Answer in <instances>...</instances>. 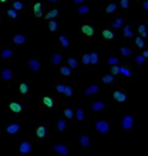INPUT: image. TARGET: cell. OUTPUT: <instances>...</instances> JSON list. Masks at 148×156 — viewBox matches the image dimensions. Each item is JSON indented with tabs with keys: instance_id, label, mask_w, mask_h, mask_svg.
<instances>
[{
	"instance_id": "cell-16",
	"label": "cell",
	"mask_w": 148,
	"mask_h": 156,
	"mask_svg": "<svg viewBox=\"0 0 148 156\" xmlns=\"http://www.w3.org/2000/svg\"><path fill=\"white\" fill-rule=\"evenodd\" d=\"M36 134L38 138H45L46 137V134H48L46 127H45V126H39V127H37Z\"/></svg>"
},
{
	"instance_id": "cell-12",
	"label": "cell",
	"mask_w": 148,
	"mask_h": 156,
	"mask_svg": "<svg viewBox=\"0 0 148 156\" xmlns=\"http://www.w3.org/2000/svg\"><path fill=\"white\" fill-rule=\"evenodd\" d=\"M119 53L123 56V57H126V58H129L132 56V50L127 48V46H122V48H119Z\"/></svg>"
},
{
	"instance_id": "cell-14",
	"label": "cell",
	"mask_w": 148,
	"mask_h": 156,
	"mask_svg": "<svg viewBox=\"0 0 148 156\" xmlns=\"http://www.w3.org/2000/svg\"><path fill=\"white\" fill-rule=\"evenodd\" d=\"M100 91V88L96 86V84H92V86H89L87 89H86V95H94V94H96V93H98Z\"/></svg>"
},
{
	"instance_id": "cell-30",
	"label": "cell",
	"mask_w": 148,
	"mask_h": 156,
	"mask_svg": "<svg viewBox=\"0 0 148 156\" xmlns=\"http://www.w3.org/2000/svg\"><path fill=\"white\" fill-rule=\"evenodd\" d=\"M78 12H79V14H80V15L87 14V13L89 12V7H88V6H86V5H83V6H80V7L78 8Z\"/></svg>"
},
{
	"instance_id": "cell-10",
	"label": "cell",
	"mask_w": 148,
	"mask_h": 156,
	"mask_svg": "<svg viewBox=\"0 0 148 156\" xmlns=\"http://www.w3.org/2000/svg\"><path fill=\"white\" fill-rule=\"evenodd\" d=\"M18 130H20V125L18 124H11V125L7 126L6 132L8 134H16L18 132Z\"/></svg>"
},
{
	"instance_id": "cell-5",
	"label": "cell",
	"mask_w": 148,
	"mask_h": 156,
	"mask_svg": "<svg viewBox=\"0 0 148 156\" xmlns=\"http://www.w3.org/2000/svg\"><path fill=\"white\" fill-rule=\"evenodd\" d=\"M30 150H31V143H30V142L24 141V142H22V143L20 145V152H21V154L28 155V154L30 153Z\"/></svg>"
},
{
	"instance_id": "cell-37",
	"label": "cell",
	"mask_w": 148,
	"mask_h": 156,
	"mask_svg": "<svg viewBox=\"0 0 148 156\" xmlns=\"http://www.w3.org/2000/svg\"><path fill=\"white\" fill-rule=\"evenodd\" d=\"M67 64H68L72 68H76V67H78V60L75 58H68L67 59Z\"/></svg>"
},
{
	"instance_id": "cell-9",
	"label": "cell",
	"mask_w": 148,
	"mask_h": 156,
	"mask_svg": "<svg viewBox=\"0 0 148 156\" xmlns=\"http://www.w3.org/2000/svg\"><path fill=\"white\" fill-rule=\"evenodd\" d=\"M26 42H27V37H26L24 35H22V34L15 35V36L13 37V43L16 44V45H22V44H24Z\"/></svg>"
},
{
	"instance_id": "cell-20",
	"label": "cell",
	"mask_w": 148,
	"mask_h": 156,
	"mask_svg": "<svg viewBox=\"0 0 148 156\" xmlns=\"http://www.w3.org/2000/svg\"><path fill=\"white\" fill-rule=\"evenodd\" d=\"M92 111H100V110H103L104 109V103L103 102H95L92 105Z\"/></svg>"
},
{
	"instance_id": "cell-13",
	"label": "cell",
	"mask_w": 148,
	"mask_h": 156,
	"mask_svg": "<svg viewBox=\"0 0 148 156\" xmlns=\"http://www.w3.org/2000/svg\"><path fill=\"white\" fill-rule=\"evenodd\" d=\"M9 110H12L13 112H16V113H18V112H21L22 111V105L21 104H18V103H16V102H12V103H9Z\"/></svg>"
},
{
	"instance_id": "cell-31",
	"label": "cell",
	"mask_w": 148,
	"mask_h": 156,
	"mask_svg": "<svg viewBox=\"0 0 148 156\" xmlns=\"http://www.w3.org/2000/svg\"><path fill=\"white\" fill-rule=\"evenodd\" d=\"M48 26H49V29H50L51 31H56L57 28H58V23L56 22V20H50Z\"/></svg>"
},
{
	"instance_id": "cell-51",
	"label": "cell",
	"mask_w": 148,
	"mask_h": 156,
	"mask_svg": "<svg viewBox=\"0 0 148 156\" xmlns=\"http://www.w3.org/2000/svg\"><path fill=\"white\" fill-rule=\"evenodd\" d=\"M142 57H144V58H147V57H148V51H147V50H145V51H144V53H142Z\"/></svg>"
},
{
	"instance_id": "cell-35",
	"label": "cell",
	"mask_w": 148,
	"mask_h": 156,
	"mask_svg": "<svg viewBox=\"0 0 148 156\" xmlns=\"http://www.w3.org/2000/svg\"><path fill=\"white\" fill-rule=\"evenodd\" d=\"M90 64L92 65H97L98 64V55L96 52L90 55Z\"/></svg>"
},
{
	"instance_id": "cell-2",
	"label": "cell",
	"mask_w": 148,
	"mask_h": 156,
	"mask_svg": "<svg viewBox=\"0 0 148 156\" xmlns=\"http://www.w3.org/2000/svg\"><path fill=\"white\" fill-rule=\"evenodd\" d=\"M95 128H96L100 133H108L109 130H110L109 124H108L107 121H104V120H100V121H97V123L95 124Z\"/></svg>"
},
{
	"instance_id": "cell-17",
	"label": "cell",
	"mask_w": 148,
	"mask_h": 156,
	"mask_svg": "<svg viewBox=\"0 0 148 156\" xmlns=\"http://www.w3.org/2000/svg\"><path fill=\"white\" fill-rule=\"evenodd\" d=\"M58 14H59V9L58 8H55V9H51L46 15H45V20H53L55 18L58 16Z\"/></svg>"
},
{
	"instance_id": "cell-8",
	"label": "cell",
	"mask_w": 148,
	"mask_h": 156,
	"mask_svg": "<svg viewBox=\"0 0 148 156\" xmlns=\"http://www.w3.org/2000/svg\"><path fill=\"white\" fill-rule=\"evenodd\" d=\"M126 94L123 91V90H117V91H115L113 93V98L116 99V101H118V102H125L126 101Z\"/></svg>"
},
{
	"instance_id": "cell-36",
	"label": "cell",
	"mask_w": 148,
	"mask_h": 156,
	"mask_svg": "<svg viewBox=\"0 0 148 156\" xmlns=\"http://www.w3.org/2000/svg\"><path fill=\"white\" fill-rule=\"evenodd\" d=\"M64 115H65V117L66 118H68V119H72L74 116V113H73V110L72 109H70V108H67V109H65L64 110Z\"/></svg>"
},
{
	"instance_id": "cell-50",
	"label": "cell",
	"mask_w": 148,
	"mask_h": 156,
	"mask_svg": "<svg viewBox=\"0 0 148 156\" xmlns=\"http://www.w3.org/2000/svg\"><path fill=\"white\" fill-rule=\"evenodd\" d=\"M85 0H73V2L75 4V5H79V4H82Z\"/></svg>"
},
{
	"instance_id": "cell-27",
	"label": "cell",
	"mask_w": 148,
	"mask_h": 156,
	"mask_svg": "<svg viewBox=\"0 0 148 156\" xmlns=\"http://www.w3.org/2000/svg\"><path fill=\"white\" fill-rule=\"evenodd\" d=\"M43 102H44V105L48 106V108H52L53 106V101H52V98L49 97V96H45V97L43 98Z\"/></svg>"
},
{
	"instance_id": "cell-7",
	"label": "cell",
	"mask_w": 148,
	"mask_h": 156,
	"mask_svg": "<svg viewBox=\"0 0 148 156\" xmlns=\"http://www.w3.org/2000/svg\"><path fill=\"white\" fill-rule=\"evenodd\" d=\"M28 66H29V68H30L33 72H37V71H39V68H41V64H39V61L36 60V59H30V60L28 61Z\"/></svg>"
},
{
	"instance_id": "cell-48",
	"label": "cell",
	"mask_w": 148,
	"mask_h": 156,
	"mask_svg": "<svg viewBox=\"0 0 148 156\" xmlns=\"http://www.w3.org/2000/svg\"><path fill=\"white\" fill-rule=\"evenodd\" d=\"M111 73H113V74H119V67H118V66H112V67H111Z\"/></svg>"
},
{
	"instance_id": "cell-28",
	"label": "cell",
	"mask_w": 148,
	"mask_h": 156,
	"mask_svg": "<svg viewBox=\"0 0 148 156\" xmlns=\"http://www.w3.org/2000/svg\"><path fill=\"white\" fill-rule=\"evenodd\" d=\"M116 9H117V5H116V4H110V5L107 6L105 12H107L108 14H111V13H115Z\"/></svg>"
},
{
	"instance_id": "cell-21",
	"label": "cell",
	"mask_w": 148,
	"mask_h": 156,
	"mask_svg": "<svg viewBox=\"0 0 148 156\" xmlns=\"http://www.w3.org/2000/svg\"><path fill=\"white\" fill-rule=\"evenodd\" d=\"M57 126H58V130H59L60 132H63V131H65V130L67 128V123H66L64 119H59Z\"/></svg>"
},
{
	"instance_id": "cell-18",
	"label": "cell",
	"mask_w": 148,
	"mask_h": 156,
	"mask_svg": "<svg viewBox=\"0 0 148 156\" xmlns=\"http://www.w3.org/2000/svg\"><path fill=\"white\" fill-rule=\"evenodd\" d=\"M80 145L83 147V148H88L89 145H90V140L87 135H82L80 138Z\"/></svg>"
},
{
	"instance_id": "cell-25",
	"label": "cell",
	"mask_w": 148,
	"mask_h": 156,
	"mask_svg": "<svg viewBox=\"0 0 148 156\" xmlns=\"http://www.w3.org/2000/svg\"><path fill=\"white\" fill-rule=\"evenodd\" d=\"M61 60H63V56L60 53H56V55H53V57H52V65L60 64Z\"/></svg>"
},
{
	"instance_id": "cell-45",
	"label": "cell",
	"mask_w": 148,
	"mask_h": 156,
	"mask_svg": "<svg viewBox=\"0 0 148 156\" xmlns=\"http://www.w3.org/2000/svg\"><path fill=\"white\" fill-rule=\"evenodd\" d=\"M73 88L71 87V86H67V87H65V91H64V94L66 95V96H72L73 95Z\"/></svg>"
},
{
	"instance_id": "cell-44",
	"label": "cell",
	"mask_w": 148,
	"mask_h": 156,
	"mask_svg": "<svg viewBox=\"0 0 148 156\" xmlns=\"http://www.w3.org/2000/svg\"><path fill=\"white\" fill-rule=\"evenodd\" d=\"M65 84H63V83H58L57 86H56V89H57V91L59 93V94H64V91H65Z\"/></svg>"
},
{
	"instance_id": "cell-41",
	"label": "cell",
	"mask_w": 148,
	"mask_h": 156,
	"mask_svg": "<svg viewBox=\"0 0 148 156\" xmlns=\"http://www.w3.org/2000/svg\"><path fill=\"white\" fill-rule=\"evenodd\" d=\"M28 90H29V88H28V86H27L26 83H21V84H20V91H21V94H22V95L27 94V93H28Z\"/></svg>"
},
{
	"instance_id": "cell-26",
	"label": "cell",
	"mask_w": 148,
	"mask_h": 156,
	"mask_svg": "<svg viewBox=\"0 0 148 156\" xmlns=\"http://www.w3.org/2000/svg\"><path fill=\"white\" fill-rule=\"evenodd\" d=\"M6 15H7L8 18H11V19H16L18 14V12L14 11V9H7V11H6Z\"/></svg>"
},
{
	"instance_id": "cell-3",
	"label": "cell",
	"mask_w": 148,
	"mask_h": 156,
	"mask_svg": "<svg viewBox=\"0 0 148 156\" xmlns=\"http://www.w3.org/2000/svg\"><path fill=\"white\" fill-rule=\"evenodd\" d=\"M133 124H134V120H133V117L132 116H125V117L123 118V120H122V126H123V128L124 130H131L132 127H133Z\"/></svg>"
},
{
	"instance_id": "cell-43",
	"label": "cell",
	"mask_w": 148,
	"mask_h": 156,
	"mask_svg": "<svg viewBox=\"0 0 148 156\" xmlns=\"http://www.w3.org/2000/svg\"><path fill=\"white\" fill-rule=\"evenodd\" d=\"M76 119L78 120H83L85 119V113H83L82 109H78V111H76Z\"/></svg>"
},
{
	"instance_id": "cell-32",
	"label": "cell",
	"mask_w": 148,
	"mask_h": 156,
	"mask_svg": "<svg viewBox=\"0 0 148 156\" xmlns=\"http://www.w3.org/2000/svg\"><path fill=\"white\" fill-rule=\"evenodd\" d=\"M60 73L64 75V77H70L71 75V69L68 68V67H66V66H63L61 68H60Z\"/></svg>"
},
{
	"instance_id": "cell-39",
	"label": "cell",
	"mask_w": 148,
	"mask_h": 156,
	"mask_svg": "<svg viewBox=\"0 0 148 156\" xmlns=\"http://www.w3.org/2000/svg\"><path fill=\"white\" fill-rule=\"evenodd\" d=\"M108 64L110 66H117V64H119V59L116 58V57H110L108 60Z\"/></svg>"
},
{
	"instance_id": "cell-4",
	"label": "cell",
	"mask_w": 148,
	"mask_h": 156,
	"mask_svg": "<svg viewBox=\"0 0 148 156\" xmlns=\"http://www.w3.org/2000/svg\"><path fill=\"white\" fill-rule=\"evenodd\" d=\"M53 150L61 156L68 155V149H67V147L65 145H56L55 147H53Z\"/></svg>"
},
{
	"instance_id": "cell-53",
	"label": "cell",
	"mask_w": 148,
	"mask_h": 156,
	"mask_svg": "<svg viewBox=\"0 0 148 156\" xmlns=\"http://www.w3.org/2000/svg\"><path fill=\"white\" fill-rule=\"evenodd\" d=\"M0 1H1V2H6L7 0H0Z\"/></svg>"
},
{
	"instance_id": "cell-11",
	"label": "cell",
	"mask_w": 148,
	"mask_h": 156,
	"mask_svg": "<svg viewBox=\"0 0 148 156\" xmlns=\"http://www.w3.org/2000/svg\"><path fill=\"white\" fill-rule=\"evenodd\" d=\"M33 11L36 18H41L42 16V4L41 2H36L33 5Z\"/></svg>"
},
{
	"instance_id": "cell-1",
	"label": "cell",
	"mask_w": 148,
	"mask_h": 156,
	"mask_svg": "<svg viewBox=\"0 0 148 156\" xmlns=\"http://www.w3.org/2000/svg\"><path fill=\"white\" fill-rule=\"evenodd\" d=\"M80 31H81V34H82L85 37H87V38H94V36H95V30H94V28H92V26H89V24H83V26H81Z\"/></svg>"
},
{
	"instance_id": "cell-23",
	"label": "cell",
	"mask_w": 148,
	"mask_h": 156,
	"mask_svg": "<svg viewBox=\"0 0 148 156\" xmlns=\"http://www.w3.org/2000/svg\"><path fill=\"white\" fill-rule=\"evenodd\" d=\"M123 19L122 18H117L116 21H113L112 23H111V26H112V28H115V29H119L122 26H123Z\"/></svg>"
},
{
	"instance_id": "cell-42",
	"label": "cell",
	"mask_w": 148,
	"mask_h": 156,
	"mask_svg": "<svg viewBox=\"0 0 148 156\" xmlns=\"http://www.w3.org/2000/svg\"><path fill=\"white\" fill-rule=\"evenodd\" d=\"M82 62H83V65H89V64H90V55H89V53L83 55V57H82Z\"/></svg>"
},
{
	"instance_id": "cell-46",
	"label": "cell",
	"mask_w": 148,
	"mask_h": 156,
	"mask_svg": "<svg viewBox=\"0 0 148 156\" xmlns=\"http://www.w3.org/2000/svg\"><path fill=\"white\" fill-rule=\"evenodd\" d=\"M129 5H130L129 0H120V7L123 9H127L129 8Z\"/></svg>"
},
{
	"instance_id": "cell-40",
	"label": "cell",
	"mask_w": 148,
	"mask_h": 156,
	"mask_svg": "<svg viewBox=\"0 0 148 156\" xmlns=\"http://www.w3.org/2000/svg\"><path fill=\"white\" fill-rule=\"evenodd\" d=\"M138 29H139V33L141 34L142 37H147V34H146V26H145V24H140Z\"/></svg>"
},
{
	"instance_id": "cell-19",
	"label": "cell",
	"mask_w": 148,
	"mask_h": 156,
	"mask_svg": "<svg viewBox=\"0 0 148 156\" xmlns=\"http://www.w3.org/2000/svg\"><path fill=\"white\" fill-rule=\"evenodd\" d=\"M59 42H60L63 48H67L70 45V40H68V37L66 35H60L59 36Z\"/></svg>"
},
{
	"instance_id": "cell-52",
	"label": "cell",
	"mask_w": 148,
	"mask_h": 156,
	"mask_svg": "<svg viewBox=\"0 0 148 156\" xmlns=\"http://www.w3.org/2000/svg\"><path fill=\"white\" fill-rule=\"evenodd\" d=\"M49 2H58V0H48Z\"/></svg>"
},
{
	"instance_id": "cell-22",
	"label": "cell",
	"mask_w": 148,
	"mask_h": 156,
	"mask_svg": "<svg viewBox=\"0 0 148 156\" xmlns=\"http://www.w3.org/2000/svg\"><path fill=\"white\" fill-rule=\"evenodd\" d=\"M102 36L104 37L105 39H112L115 37V35H113V33L109 30V29H104L103 31H102Z\"/></svg>"
},
{
	"instance_id": "cell-33",
	"label": "cell",
	"mask_w": 148,
	"mask_h": 156,
	"mask_svg": "<svg viewBox=\"0 0 148 156\" xmlns=\"http://www.w3.org/2000/svg\"><path fill=\"white\" fill-rule=\"evenodd\" d=\"M135 44H137V46L139 48V49H142V48H145V42H144V39L141 38L140 36H138L137 38H135Z\"/></svg>"
},
{
	"instance_id": "cell-49",
	"label": "cell",
	"mask_w": 148,
	"mask_h": 156,
	"mask_svg": "<svg viewBox=\"0 0 148 156\" xmlns=\"http://www.w3.org/2000/svg\"><path fill=\"white\" fill-rule=\"evenodd\" d=\"M142 7H144V9H145V11H148V1L147 0H145V1H144Z\"/></svg>"
},
{
	"instance_id": "cell-29",
	"label": "cell",
	"mask_w": 148,
	"mask_h": 156,
	"mask_svg": "<svg viewBox=\"0 0 148 156\" xmlns=\"http://www.w3.org/2000/svg\"><path fill=\"white\" fill-rule=\"evenodd\" d=\"M102 81H103L104 83L109 84V83H112V82L115 81V78H113V75H111V74H108V75H104V77L102 78Z\"/></svg>"
},
{
	"instance_id": "cell-24",
	"label": "cell",
	"mask_w": 148,
	"mask_h": 156,
	"mask_svg": "<svg viewBox=\"0 0 148 156\" xmlns=\"http://www.w3.org/2000/svg\"><path fill=\"white\" fill-rule=\"evenodd\" d=\"M124 36L126 38H132L133 37V31H132V29H131L130 26H125L124 27Z\"/></svg>"
},
{
	"instance_id": "cell-47",
	"label": "cell",
	"mask_w": 148,
	"mask_h": 156,
	"mask_svg": "<svg viewBox=\"0 0 148 156\" xmlns=\"http://www.w3.org/2000/svg\"><path fill=\"white\" fill-rule=\"evenodd\" d=\"M135 61H137V64H138V65H142V64L145 62V58H144L142 56H137Z\"/></svg>"
},
{
	"instance_id": "cell-38",
	"label": "cell",
	"mask_w": 148,
	"mask_h": 156,
	"mask_svg": "<svg viewBox=\"0 0 148 156\" xmlns=\"http://www.w3.org/2000/svg\"><path fill=\"white\" fill-rule=\"evenodd\" d=\"M13 7H14V11H22L23 9V4L21 1H14Z\"/></svg>"
},
{
	"instance_id": "cell-34",
	"label": "cell",
	"mask_w": 148,
	"mask_h": 156,
	"mask_svg": "<svg viewBox=\"0 0 148 156\" xmlns=\"http://www.w3.org/2000/svg\"><path fill=\"white\" fill-rule=\"evenodd\" d=\"M120 73H122L124 77H126V78L131 77V71L127 69L126 67H119V74H120Z\"/></svg>"
},
{
	"instance_id": "cell-6",
	"label": "cell",
	"mask_w": 148,
	"mask_h": 156,
	"mask_svg": "<svg viewBox=\"0 0 148 156\" xmlns=\"http://www.w3.org/2000/svg\"><path fill=\"white\" fill-rule=\"evenodd\" d=\"M12 78H13V72H12V69H9V68H4L2 72H1V79H2L4 81H11Z\"/></svg>"
},
{
	"instance_id": "cell-15",
	"label": "cell",
	"mask_w": 148,
	"mask_h": 156,
	"mask_svg": "<svg viewBox=\"0 0 148 156\" xmlns=\"http://www.w3.org/2000/svg\"><path fill=\"white\" fill-rule=\"evenodd\" d=\"M13 55H14V52H13L12 50H9V49H4V50L1 51V55H0V57H1V59L6 60V59L11 58Z\"/></svg>"
}]
</instances>
